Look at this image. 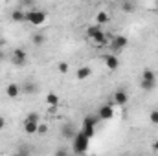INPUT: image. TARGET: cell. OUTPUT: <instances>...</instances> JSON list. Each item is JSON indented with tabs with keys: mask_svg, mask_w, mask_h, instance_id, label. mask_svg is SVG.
<instances>
[{
	"mask_svg": "<svg viewBox=\"0 0 158 156\" xmlns=\"http://www.w3.org/2000/svg\"><path fill=\"white\" fill-rule=\"evenodd\" d=\"M86 37H88V39H92L96 44H99V46L109 44V40L112 39V35H110V33H105V31L101 30V26H99V24L88 26V30H86Z\"/></svg>",
	"mask_w": 158,
	"mask_h": 156,
	"instance_id": "6da1fadb",
	"label": "cell"
},
{
	"mask_svg": "<svg viewBox=\"0 0 158 156\" xmlns=\"http://www.w3.org/2000/svg\"><path fill=\"white\" fill-rule=\"evenodd\" d=\"M88 145H90V138L85 136L83 130H77L76 136H74V140H72V153H76V154H85V153L88 151Z\"/></svg>",
	"mask_w": 158,
	"mask_h": 156,
	"instance_id": "7a4b0ae2",
	"label": "cell"
},
{
	"mask_svg": "<svg viewBox=\"0 0 158 156\" xmlns=\"http://www.w3.org/2000/svg\"><path fill=\"white\" fill-rule=\"evenodd\" d=\"M98 121H99V116L96 114H90V116H85L83 119V123H81V130L85 132V136H88L90 140L94 138V134H96V125H98Z\"/></svg>",
	"mask_w": 158,
	"mask_h": 156,
	"instance_id": "3957f363",
	"label": "cell"
},
{
	"mask_svg": "<svg viewBox=\"0 0 158 156\" xmlns=\"http://www.w3.org/2000/svg\"><path fill=\"white\" fill-rule=\"evenodd\" d=\"M46 13L44 11H40V9H35V7H31L30 11H26V22L28 24H31V26H42L44 22H46Z\"/></svg>",
	"mask_w": 158,
	"mask_h": 156,
	"instance_id": "277c9868",
	"label": "cell"
},
{
	"mask_svg": "<svg viewBox=\"0 0 158 156\" xmlns=\"http://www.w3.org/2000/svg\"><path fill=\"white\" fill-rule=\"evenodd\" d=\"M140 86H142V90H145V92H149V90H153V88L156 86V74H155L151 68H145V70H143Z\"/></svg>",
	"mask_w": 158,
	"mask_h": 156,
	"instance_id": "5b68a950",
	"label": "cell"
},
{
	"mask_svg": "<svg viewBox=\"0 0 158 156\" xmlns=\"http://www.w3.org/2000/svg\"><path fill=\"white\" fill-rule=\"evenodd\" d=\"M109 44H110V51H112V53H118L123 48H127L129 39H127L125 35H112V39L109 40Z\"/></svg>",
	"mask_w": 158,
	"mask_h": 156,
	"instance_id": "8992f818",
	"label": "cell"
},
{
	"mask_svg": "<svg viewBox=\"0 0 158 156\" xmlns=\"http://www.w3.org/2000/svg\"><path fill=\"white\" fill-rule=\"evenodd\" d=\"M26 61H28V53H26V50H22V48L13 50V53H11V63H13L15 66H24Z\"/></svg>",
	"mask_w": 158,
	"mask_h": 156,
	"instance_id": "52a82bcc",
	"label": "cell"
},
{
	"mask_svg": "<svg viewBox=\"0 0 158 156\" xmlns=\"http://www.w3.org/2000/svg\"><path fill=\"white\" fill-rule=\"evenodd\" d=\"M20 94H22V90H20V84H19V83H9V84L6 86V96H7L9 99H17Z\"/></svg>",
	"mask_w": 158,
	"mask_h": 156,
	"instance_id": "ba28073f",
	"label": "cell"
},
{
	"mask_svg": "<svg viewBox=\"0 0 158 156\" xmlns=\"http://www.w3.org/2000/svg\"><path fill=\"white\" fill-rule=\"evenodd\" d=\"M98 116L99 119H112L114 117V109H112V105H101L99 109H98Z\"/></svg>",
	"mask_w": 158,
	"mask_h": 156,
	"instance_id": "9c48e42d",
	"label": "cell"
},
{
	"mask_svg": "<svg viewBox=\"0 0 158 156\" xmlns=\"http://www.w3.org/2000/svg\"><path fill=\"white\" fill-rule=\"evenodd\" d=\"M105 64H107L109 70L116 72L119 68V59L116 57V53H107V55H105Z\"/></svg>",
	"mask_w": 158,
	"mask_h": 156,
	"instance_id": "30bf717a",
	"label": "cell"
},
{
	"mask_svg": "<svg viewBox=\"0 0 158 156\" xmlns=\"http://www.w3.org/2000/svg\"><path fill=\"white\" fill-rule=\"evenodd\" d=\"M112 97H114V103L119 105V107H125V105H127V101H129V94H127L125 90H121V88L114 92V96H112Z\"/></svg>",
	"mask_w": 158,
	"mask_h": 156,
	"instance_id": "8fae6325",
	"label": "cell"
},
{
	"mask_svg": "<svg viewBox=\"0 0 158 156\" xmlns=\"http://www.w3.org/2000/svg\"><path fill=\"white\" fill-rule=\"evenodd\" d=\"M76 132H77V130H76V127H74L72 123H66V125H63V129H61V134L64 136V140H70V142L74 140Z\"/></svg>",
	"mask_w": 158,
	"mask_h": 156,
	"instance_id": "7c38bea8",
	"label": "cell"
},
{
	"mask_svg": "<svg viewBox=\"0 0 158 156\" xmlns=\"http://www.w3.org/2000/svg\"><path fill=\"white\" fill-rule=\"evenodd\" d=\"M11 20H13V22H19V24L26 22V11H24L22 7L13 9V11H11Z\"/></svg>",
	"mask_w": 158,
	"mask_h": 156,
	"instance_id": "4fadbf2b",
	"label": "cell"
},
{
	"mask_svg": "<svg viewBox=\"0 0 158 156\" xmlns=\"http://www.w3.org/2000/svg\"><path fill=\"white\" fill-rule=\"evenodd\" d=\"M37 129H39V121L24 119V132L26 134H37Z\"/></svg>",
	"mask_w": 158,
	"mask_h": 156,
	"instance_id": "5bb4252c",
	"label": "cell"
},
{
	"mask_svg": "<svg viewBox=\"0 0 158 156\" xmlns=\"http://www.w3.org/2000/svg\"><path fill=\"white\" fill-rule=\"evenodd\" d=\"M90 76H92V68L90 66H81V68H77V72H76V77L79 81H85V79H88Z\"/></svg>",
	"mask_w": 158,
	"mask_h": 156,
	"instance_id": "9a60e30c",
	"label": "cell"
},
{
	"mask_svg": "<svg viewBox=\"0 0 158 156\" xmlns=\"http://www.w3.org/2000/svg\"><path fill=\"white\" fill-rule=\"evenodd\" d=\"M134 9H136V4L132 0H123L121 2V11L123 13H134Z\"/></svg>",
	"mask_w": 158,
	"mask_h": 156,
	"instance_id": "2e32d148",
	"label": "cell"
},
{
	"mask_svg": "<svg viewBox=\"0 0 158 156\" xmlns=\"http://www.w3.org/2000/svg\"><path fill=\"white\" fill-rule=\"evenodd\" d=\"M20 90H22V94H35V92H37V86H35L31 81H26V83L20 86Z\"/></svg>",
	"mask_w": 158,
	"mask_h": 156,
	"instance_id": "e0dca14e",
	"label": "cell"
},
{
	"mask_svg": "<svg viewBox=\"0 0 158 156\" xmlns=\"http://www.w3.org/2000/svg\"><path fill=\"white\" fill-rule=\"evenodd\" d=\"M109 20H110V17H109L107 11H99V13L96 15V24H99V26H101V24H107Z\"/></svg>",
	"mask_w": 158,
	"mask_h": 156,
	"instance_id": "ac0fdd59",
	"label": "cell"
},
{
	"mask_svg": "<svg viewBox=\"0 0 158 156\" xmlns=\"http://www.w3.org/2000/svg\"><path fill=\"white\" fill-rule=\"evenodd\" d=\"M46 103H48V107H57V105H59V96L53 94V92L48 94V96H46Z\"/></svg>",
	"mask_w": 158,
	"mask_h": 156,
	"instance_id": "d6986e66",
	"label": "cell"
},
{
	"mask_svg": "<svg viewBox=\"0 0 158 156\" xmlns=\"http://www.w3.org/2000/svg\"><path fill=\"white\" fill-rule=\"evenodd\" d=\"M31 40H33V44H35V46H42V44L46 42V37H44L42 33H35V35L31 37Z\"/></svg>",
	"mask_w": 158,
	"mask_h": 156,
	"instance_id": "ffe728a7",
	"label": "cell"
},
{
	"mask_svg": "<svg viewBox=\"0 0 158 156\" xmlns=\"http://www.w3.org/2000/svg\"><path fill=\"white\" fill-rule=\"evenodd\" d=\"M57 70H59L61 74H66V72H68V63H59Z\"/></svg>",
	"mask_w": 158,
	"mask_h": 156,
	"instance_id": "44dd1931",
	"label": "cell"
},
{
	"mask_svg": "<svg viewBox=\"0 0 158 156\" xmlns=\"http://www.w3.org/2000/svg\"><path fill=\"white\" fill-rule=\"evenodd\" d=\"M17 153H20V154H30V153H31V149H30V147H26V145H22V147H19V149H17Z\"/></svg>",
	"mask_w": 158,
	"mask_h": 156,
	"instance_id": "7402d4cb",
	"label": "cell"
},
{
	"mask_svg": "<svg viewBox=\"0 0 158 156\" xmlns=\"http://www.w3.org/2000/svg\"><path fill=\"white\" fill-rule=\"evenodd\" d=\"M149 119H151L155 125H158V110H153V112L149 114Z\"/></svg>",
	"mask_w": 158,
	"mask_h": 156,
	"instance_id": "603a6c76",
	"label": "cell"
},
{
	"mask_svg": "<svg viewBox=\"0 0 158 156\" xmlns=\"http://www.w3.org/2000/svg\"><path fill=\"white\" fill-rule=\"evenodd\" d=\"M46 130H48V127H46V125H42V123H39V129H37V134H46Z\"/></svg>",
	"mask_w": 158,
	"mask_h": 156,
	"instance_id": "cb8c5ba5",
	"label": "cell"
},
{
	"mask_svg": "<svg viewBox=\"0 0 158 156\" xmlns=\"http://www.w3.org/2000/svg\"><path fill=\"white\" fill-rule=\"evenodd\" d=\"M26 119H33V121H39V114H35V112H31V114H28Z\"/></svg>",
	"mask_w": 158,
	"mask_h": 156,
	"instance_id": "d4e9b609",
	"label": "cell"
},
{
	"mask_svg": "<svg viewBox=\"0 0 158 156\" xmlns=\"http://www.w3.org/2000/svg\"><path fill=\"white\" fill-rule=\"evenodd\" d=\"M20 4H22V6H33L35 2H33V0H20Z\"/></svg>",
	"mask_w": 158,
	"mask_h": 156,
	"instance_id": "484cf974",
	"label": "cell"
},
{
	"mask_svg": "<svg viewBox=\"0 0 158 156\" xmlns=\"http://www.w3.org/2000/svg\"><path fill=\"white\" fill-rule=\"evenodd\" d=\"M4 129H6V117L0 116V130H4Z\"/></svg>",
	"mask_w": 158,
	"mask_h": 156,
	"instance_id": "4316f807",
	"label": "cell"
},
{
	"mask_svg": "<svg viewBox=\"0 0 158 156\" xmlns=\"http://www.w3.org/2000/svg\"><path fill=\"white\" fill-rule=\"evenodd\" d=\"M153 151H156V153H158V140L153 143Z\"/></svg>",
	"mask_w": 158,
	"mask_h": 156,
	"instance_id": "83f0119b",
	"label": "cell"
}]
</instances>
